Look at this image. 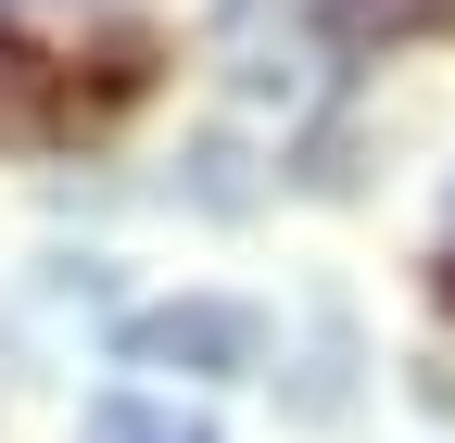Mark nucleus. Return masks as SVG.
Segmentation results:
<instances>
[{
	"label": "nucleus",
	"mask_w": 455,
	"mask_h": 443,
	"mask_svg": "<svg viewBox=\"0 0 455 443\" xmlns=\"http://www.w3.org/2000/svg\"><path fill=\"white\" fill-rule=\"evenodd\" d=\"M89 443H215L190 406H164V393H101L89 406Z\"/></svg>",
	"instance_id": "4"
},
{
	"label": "nucleus",
	"mask_w": 455,
	"mask_h": 443,
	"mask_svg": "<svg viewBox=\"0 0 455 443\" xmlns=\"http://www.w3.org/2000/svg\"><path fill=\"white\" fill-rule=\"evenodd\" d=\"M316 51L367 64V51H405V38H455V0H304Z\"/></svg>",
	"instance_id": "3"
},
{
	"label": "nucleus",
	"mask_w": 455,
	"mask_h": 443,
	"mask_svg": "<svg viewBox=\"0 0 455 443\" xmlns=\"http://www.w3.org/2000/svg\"><path fill=\"white\" fill-rule=\"evenodd\" d=\"M76 115H89V101H76V77L51 64L26 26H0V152H51Z\"/></svg>",
	"instance_id": "2"
},
{
	"label": "nucleus",
	"mask_w": 455,
	"mask_h": 443,
	"mask_svg": "<svg viewBox=\"0 0 455 443\" xmlns=\"http://www.w3.org/2000/svg\"><path fill=\"white\" fill-rule=\"evenodd\" d=\"M341 367H355V329L316 317V355H304V380H291V418H341V393H355Z\"/></svg>",
	"instance_id": "5"
},
{
	"label": "nucleus",
	"mask_w": 455,
	"mask_h": 443,
	"mask_svg": "<svg viewBox=\"0 0 455 443\" xmlns=\"http://www.w3.org/2000/svg\"><path fill=\"white\" fill-rule=\"evenodd\" d=\"M190 203H203V215H241V203H253V178H241V140H203V152H190Z\"/></svg>",
	"instance_id": "6"
},
{
	"label": "nucleus",
	"mask_w": 455,
	"mask_h": 443,
	"mask_svg": "<svg viewBox=\"0 0 455 443\" xmlns=\"http://www.w3.org/2000/svg\"><path fill=\"white\" fill-rule=\"evenodd\" d=\"M114 367H140V380H253L266 367V304H228V292L140 304V317H114Z\"/></svg>",
	"instance_id": "1"
},
{
	"label": "nucleus",
	"mask_w": 455,
	"mask_h": 443,
	"mask_svg": "<svg viewBox=\"0 0 455 443\" xmlns=\"http://www.w3.org/2000/svg\"><path fill=\"white\" fill-rule=\"evenodd\" d=\"M443 317H455V254H443Z\"/></svg>",
	"instance_id": "7"
}]
</instances>
